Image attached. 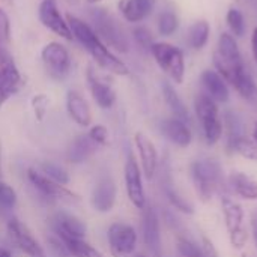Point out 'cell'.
<instances>
[{
  "mask_svg": "<svg viewBox=\"0 0 257 257\" xmlns=\"http://www.w3.org/2000/svg\"><path fill=\"white\" fill-rule=\"evenodd\" d=\"M214 66L226 83L230 84L244 99L256 101V81L245 68L236 38L229 32H223L218 36L217 48L214 51Z\"/></svg>",
  "mask_w": 257,
  "mask_h": 257,
  "instance_id": "obj_1",
  "label": "cell"
},
{
  "mask_svg": "<svg viewBox=\"0 0 257 257\" xmlns=\"http://www.w3.org/2000/svg\"><path fill=\"white\" fill-rule=\"evenodd\" d=\"M66 21L71 27L72 36L87 50V53L92 56V59L99 68H102L104 71L110 74L120 75V77L130 74V69L125 65V62L111 53V50L102 42V39L96 35V32L86 21L71 14L66 15Z\"/></svg>",
  "mask_w": 257,
  "mask_h": 257,
  "instance_id": "obj_2",
  "label": "cell"
},
{
  "mask_svg": "<svg viewBox=\"0 0 257 257\" xmlns=\"http://www.w3.org/2000/svg\"><path fill=\"white\" fill-rule=\"evenodd\" d=\"M190 170L199 199L202 202H209L224 184L223 166L214 158H200L191 164Z\"/></svg>",
  "mask_w": 257,
  "mask_h": 257,
  "instance_id": "obj_3",
  "label": "cell"
},
{
  "mask_svg": "<svg viewBox=\"0 0 257 257\" xmlns=\"http://www.w3.org/2000/svg\"><path fill=\"white\" fill-rule=\"evenodd\" d=\"M194 111L197 119L200 120L205 142L209 146L217 145L223 137V122L220 117L218 104L211 99L205 92H200L194 98Z\"/></svg>",
  "mask_w": 257,
  "mask_h": 257,
  "instance_id": "obj_4",
  "label": "cell"
},
{
  "mask_svg": "<svg viewBox=\"0 0 257 257\" xmlns=\"http://www.w3.org/2000/svg\"><path fill=\"white\" fill-rule=\"evenodd\" d=\"M90 20L93 23L92 29L108 48L120 53H126L130 50V44L122 27L119 26L116 18L110 15L105 9H93L90 12Z\"/></svg>",
  "mask_w": 257,
  "mask_h": 257,
  "instance_id": "obj_5",
  "label": "cell"
},
{
  "mask_svg": "<svg viewBox=\"0 0 257 257\" xmlns=\"http://www.w3.org/2000/svg\"><path fill=\"white\" fill-rule=\"evenodd\" d=\"M151 54L154 56L157 65L164 71V74L181 84L185 77V59L184 53L179 47L169 42H154L151 47Z\"/></svg>",
  "mask_w": 257,
  "mask_h": 257,
  "instance_id": "obj_6",
  "label": "cell"
},
{
  "mask_svg": "<svg viewBox=\"0 0 257 257\" xmlns=\"http://www.w3.org/2000/svg\"><path fill=\"white\" fill-rule=\"evenodd\" d=\"M41 59L47 74L54 80H63L71 71V54L59 42H48L41 51Z\"/></svg>",
  "mask_w": 257,
  "mask_h": 257,
  "instance_id": "obj_7",
  "label": "cell"
},
{
  "mask_svg": "<svg viewBox=\"0 0 257 257\" xmlns=\"http://www.w3.org/2000/svg\"><path fill=\"white\" fill-rule=\"evenodd\" d=\"M21 74L8 51L0 48V108L23 87Z\"/></svg>",
  "mask_w": 257,
  "mask_h": 257,
  "instance_id": "obj_8",
  "label": "cell"
},
{
  "mask_svg": "<svg viewBox=\"0 0 257 257\" xmlns=\"http://www.w3.org/2000/svg\"><path fill=\"white\" fill-rule=\"evenodd\" d=\"M123 176H125V188L130 202L137 208V209H145L146 208V194L143 188V173L142 169L134 158L133 154L128 155L125 169H123Z\"/></svg>",
  "mask_w": 257,
  "mask_h": 257,
  "instance_id": "obj_9",
  "label": "cell"
},
{
  "mask_svg": "<svg viewBox=\"0 0 257 257\" xmlns=\"http://www.w3.org/2000/svg\"><path fill=\"white\" fill-rule=\"evenodd\" d=\"M110 250L114 256H130L137 247V232L126 223H113L107 230Z\"/></svg>",
  "mask_w": 257,
  "mask_h": 257,
  "instance_id": "obj_10",
  "label": "cell"
},
{
  "mask_svg": "<svg viewBox=\"0 0 257 257\" xmlns=\"http://www.w3.org/2000/svg\"><path fill=\"white\" fill-rule=\"evenodd\" d=\"M27 178L30 181V184L45 197L53 199V200H62V202H69V203H75L80 202V197L69 191L66 188V185H60L54 181H51L50 178H47L44 173L35 170V169H29L27 170Z\"/></svg>",
  "mask_w": 257,
  "mask_h": 257,
  "instance_id": "obj_11",
  "label": "cell"
},
{
  "mask_svg": "<svg viewBox=\"0 0 257 257\" xmlns=\"http://www.w3.org/2000/svg\"><path fill=\"white\" fill-rule=\"evenodd\" d=\"M8 235L14 245L26 257H47L41 244L35 239L32 232L17 218H11L8 223Z\"/></svg>",
  "mask_w": 257,
  "mask_h": 257,
  "instance_id": "obj_12",
  "label": "cell"
},
{
  "mask_svg": "<svg viewBox=\"0 0 257 257\" xmlns=\"http://www.w3.org/2000/svg\"><path fill=\"white\" fill-rule=\"evenodd\" d=\"M38 17H39L41 24L45 29L51 30L54 35H57L66 41L74 39L71 27H69L66 18H63V15L60 14L59 8L56 5V0H42L39 5V9H38Z\"/></svg>",
  "mask_w": 257,
  "mask_h": 257,
  "instance_id": "obj_13",
  "label": "cell"
},
{
  "mask_svg": "<svg viewBox=\"0 0 257 257\" xmlns=\"http://www.w3.org/2000/svg\"><path fill=\"white\" fill-rule=\"evenodd\" d=\"M87 83L92 93L93 101L104 110L111 108L116 102V92L111 86V83L98 72L93 66H89L87 69Z\"/></svg>",
  "mask_w": 257,
  "mask_h": 257,
  "instance_id": "obj_14",
  "label": "cell"
},
{
  "mask_svg": "<svg viewBox=\"0 0 257 257\" xmlns=\"http://www.w3.org/2000/svg\"><path fill=\"white\" fill-rule=\"evenodd\" d=\"M143 241L154 257H163V244H161V227L157 211L152 206L143 209Z\"/></svg>",
  "mask_w": 257,
  "mask_h": 257,
  "instance_id": "obj_15",
  "label": "cell"
},
{
  "mask_svg": "<svg viewBox=\"0 0 257 257\" xmlns=\"http://www.w3.org/2000/svg\"><path fill=\"white\" fill-rule=\"evenodd\" d=\"M51 226L59 239H86V224L72 214L57 212L51 220Z\"/></svg>",
  "mask_w": 257,
  "mask_h": 257,
  "instance_id": "obj_16",
  "label": "cell"
},
{
  "mask_svg": "<svg viewBox=\"0 0 257 257\" xmlns=\"http://www.w3.org/2000/svg\"><path fill=\"white\" fill-rule=\"evenodd\" d=\"M117 188L111 176H101L92 191V206L96 212H110L116 203Z\"/></svg>",
  "mask_w": 257,
  "mask_h": 257,
  "instance_id": "obj_17",
  "label": "cell"
},
{
  "mask_svg": "<svg viewBox=\"0 0 257 257\" xmlns=\"http://www.w3.org/2000/svg\"><path fill=\"white\" fill-rule=\"evenodd\" d=\"M134 145L137 148L140 157V169L146 179H152L155 176L158 167V152L154 142L143 133H136Z\"/></svg>",
  "mask_w": 257,
  "mask_h": 257,
  "instance_id": "obj_18",
  "label": "cell"
},
{
  "mask_svg": "<svg viewBox=\"0 0 257 257\" xmlns=\"http://www.w3.org/2000/svg\"><path fill=\"white\" fill-rule=\"evenodd\" d=\"M161 134L175 146L178 148H188L193 142V133L190 128V123L176 119V117H167L160 125Z\"/></svg>",
  "mask_w": 257,
  "mask_h": 257,
  "instance_id": "obj_19",
  "label": "cell"
},
{
  "mask_svg": "<svg viewBox=\"0 0 257 257\" xmlns=\"http://www.w3.org/2000/svg\"><path fill=\"white\" fill-rule=\"evenodd\" d=\"M203 92L217 104H224L230 98L229 84L215 69H205L200 75Z\"/></svg>",
  "mask_w": 257,
  "mask_h": 257,
  "instance_id": "obj_20",
  "label": "cell"
},
{
  "mask_svg": "<svg viewBox=\"0 0 257 257\" xmlns=\"http://www.w3.org/2000/svg\"><path fill=\"white\" fill-rule=\"evenodd\" d=\"M66 111L69 117L80 126L86 128L92 123V110L84 96L77 90L66 93Z\"/></svg>",
  "mask_w": 257,
  "mask_h": 257,
  "instance_id": "obj_21",
  "label": "cell"
},
{
  "mask_svg": "<svg viewBox=\"0 0 257 257\" xmlns=\"http://www.w3.org/2000/svg\"><path fill=\"white\" fill-rule=\"evenodd\" d=\"M157 0H120L119 11L130 23H140L155 9Z\"/></svg>",
  "mask_w": 257,
  "mask_h": 257,
  "instance_id": "obj_22",
  "label": "cell"
},
{
  "mask_svg": "<svg viewBox=\"0 0 257 257\" xmlns=\"http://www.w3.org/2000/svg\"><path fill=\"white\" fill-rule=\"evenodd\" d=\"M229 184L233 193L241 199L248 202L257 200V181L250 178L248 175L242 172H232L229 176Z\"/></svg>",
  "mask_w": 257,
  "mask_h": 257,
  "instance_id": "obj_23",
  "label": "cell"
},
{
  "mask_svg": "<svg viewBox=\"0 0 257 257\" xmlns=\"http://www.w3.org/2000/svg\"><path fill=\"white\" fill-rule=\"evenodd\" d=\"M221 211L229 235L244 227V209L238 202L227 196L221 197Z\"/></svg>",
  "mask_w": 257,
  "mask_h": 257,
  "instance_id": "obj_24",
  "label": "cell"
},
{
  "mask_svg": "<svg viewBox=\"0 0 257 257\" xmlns=\"http://www.w3.org/2000/svg\"><path fill=\"white\" fill-rule=\"evenodd\" d=\"M161 90H163V98L169 107V110L172 111L173 117L181 119L187 123H190V113L187 105L184 104L182 98L179 96V93L176 92V89L173 87L172 83L169 81H163L161 84Z\"/></svg>",
  "mask_w": 257,
  "mask_h": 257,
  "instance_id": "obj_25",
  "label": "cell"
},
{
  "mask_svg": "<svg viewBox=\"0 0 257 257\" xmlns=\"http://www.w3.org/2000/svg\"><path fill=\"white\" fill-rule=\"evenodd\" d=\"M98 149V145L86 134L78 136L68 149V160L74 164H81L87 161Z\"/></svg>",
  "mask_w": 257,
  "mask_h": 257,
  "instance_id": "obj_26",
  "label": "cell"
},
{
  "mask_svg": "<svg viewBox=\"0 0 257 257\" xmlns=\"http://www.w3.org/2000/svg\"><path fill=\"white\" fill-rule=\"evenodd\" d=\"M211 35V26L206 20H199L196 23L191 24V27L188 29L187 33V41L190 44V47L196 51H200L205 48V45L208 44Z\"/></svg>",
  "mask_w": 257,
  "mask_h": 257,
  "instance_id": "obj_27",
  "label": "cell"
},
{
  "mask_svg": "<svg viewBox=\"0 0 257 257\" xmlns=\"http://www.w3.org/2000/svg\"><path fill=\"white\" fill-rule=\"evenodd\" d=\"M59 239V238H57ZM68 256L71 257H104V254L96 250L93 245H90L86 239H59Z\"/></svg>",
  "mask_w": 257,
  "mask_h": 257,
  "instance_id": "obj_28",
  "label": "cell"
},
{
  "mask_svg": "<svg viewBox=\"0 0 257 257\" xmlns=\"http://www.w3.org/2000/svg\"><path fill=\"white\" fill-rule=\"evenodd\" d=\"M229 148L247 160L257 161V145L253 139H248L245 136H239L229 145Z\"/></svg>",
  "mask_w": 257,
  "mask_h": 257,
  "instance_id": "obj_29",
  "label": "cell"
},
{
  "mask_svg": "<svg viewBox=\"0 0 257 257\" xmlns=\"http://www.w3.org/2000/svg\"><path fill=\"white\" fill-rule=\"evenodd\" d=\"M226 23L230 30V35H233L235 38H242L245 35V20L238 8H229L226 14Z\"/></svg>",
  "mask_w": 257,
  "mask_h": 257,
  "instance_id": "obj_30",
  "label": "cell"
},
{
  "mask_svg": "<svg viewBox=\"0 0 257 257\" xmlns=\"http://www.w3.org/2000/svg\"><path fill=\"white\" fill-rule=\"evenodd\" d=\"M157 26H158V32L163 36H170L173 35L178 27H179V18L173 11H163L158 15L157 20Z\"/></svg>",
  "mask_w": 257,
  "mask_h": 257,
  "instance_id": "obj_31",
  "label": "cell"
},
{
  "mask_svg": "<svg viewBox=\"0 0 257 257\" xmlns=\"http://www.w3.org/2000/svg\"><path fill=\"white\" fill-rule=\"evenodd\" d=\"M41 173H44L47 178L51 181L60 184V185H68L69 184V173L59 164L56 163H42L41 164Z\"/></svg>",
  "mask_w": 257,
  "mask_h": 257,
  "instance_id": "obj_32",
  "label": "cell"
},
{
  "mask_svg": "<svg viewBox=\"0 0 257 257\" xmlns=\"http://www.w3.org/2000/svg\"><path fill=\"white\" fill-rule=\"evenodd\" d=\"M166 196H167L170 205H172L175 209L181 211L182 214H188V215L194 214V206H193L188 200H185L176 190L167 187V188H166Z\"/></svg>",
  "mask_w": 257,
  "mask_h": 257,
  "instance_id": "obj_33",
  "label": "cell"
},
{
  "mask_svg": "<svg viewBox=\"0 0 257 257\" xmlns=\"http://www.w3.org/2000/svg\"><path fill=\"white\" fill-rule=\"evenodd\" d=\"M176 247H178V251H179L181 257H205L200 244H197V242H194L185 236L178 238Z\"/></svg>",
  "mask_w": 257,
  "mask_h": 257,
  "instance_id": "obj_34",
  "label": "cell"
},
{
  "mask_svg": "<svg viewBox=\"0 0 257 257\" xmlns=\"http://www.w3.org/2000/svg\"><path fill=\"white\" fill-rule=\"evenodd\" d=\"M17 193L6 182L0 181V208L5 211H11L17 206Z\"/></svg>",
  "mask_w": 257,
  "mask_h": 257,
  "instance_id": "obj_35",
  "label": "cell"
},
{
  "mask_svg": "<svg viewBox=\"0 0 257 257\" xmlns=\"http://www.w3.org/2000/svg\"><path fill=\"white\" fill-rule=\"evenodd\" d=\"M133 36H134V41L139 44V47L151 51V47L154 45V39H152V33L146 27H136L133 30Z\"/></svg>",
  "mask_w": 257,
  "mask_h": 257,
  "instance_id": "obj_36",
  "label": "cell"
},
{
  "mask_svg": "<svg viewBox=\"0 0 257 257\" xmlns=\"http://www.w3.org/2000/svg\"><path fill=\"white\" fill-rule=\"evenodd\" d=\"M48 104H50V99L44 93H39L32 98V107H33V111H35V116L38 120L44 119V116L48 110Z\"/></svg>",
  "mask_w": 257,
  "mask_h": 257,
  "instance_id": "obj_37",
  "label": "cell"
},
{
  "mask_svg": "<svg viewBox=\"0 0 257 257\" xmlns=\"http://www.w3.org/2000/svg\"><path fill=\"white\" fill-rule=\"evenodd\" d=\"M87 136L98 145V146H105L108 142V130L104 125H93Z\"/></svg>",
  "mask_w": 257,
  "mask_h": 257,
  "instance_id": "obj_38",
  "label": "cell"
},
{
  "mask_svg": "<svg viewBox=\"0 0 257 257\" xmlns=\"http://www.w3.org/2000/svg\"><path fill=\"white\" fill-rule=\"evenodd\" d=\"M229 241H230V245L236 250H242L245 245H247V241H248V230L247 227L244 226L242 229L233 232L229 235Z\"/></svg>",
  "mask_w": 257,
  "mask_h": 257,
  "instance_id": "obj_39",
  "label": "cell"
},
{
  "mask_svg": "<svg viewBox=\"0 0 257 257\" xmlns=\"http://www.w3.org/2000/svg\"><path fill=\"white\" fill-rule=\"evenodd\" d=\"M11 38V21L8 14L0 8V45L8 42Z\"/></svg>",
  "mask_w": 257,
  "mask_h": 257,
  "instance_id": "obj_40",
  "label": "cell"
},
{
  "mask_svg": "<svg viewBox=\"0 0 257 257\" xmlns=\"http://www.w3.org/2000/svg\"><path fill=\"white\" fill-rule=\"evenodd\" d=\"M200 247H202V251H203V256L205 257H218V251L217 248L214 247L212 241H209L208 238H202V241L199 242Z\"/></svg>",
  "mask_w": 257,
  "mask_h": 257,
  "instance_id": "obj_41",
  "label": "cell"
},
{
  "mask_svg": "<svg viewBox=\"0 0 257 257\" xmlns=\"http://www.w3.org/2000/svg\"><path fill=\"white\" fill-rule=\"evenodd\" d=\"M251 51H253V57L257 65V27H254L253 35H251Z\"/></svg>",
  "mask_w": 257,
  "mask_h": 257,
  "instance_id": "obj_42",
  "label": "cell"
},
{
  "mask_svg": "<svg viewBox=\"0 0 257 257\" xmlns=\"http://www.w3.org/2000/svg\"><path fill=\"white\" fill-rule=\"evenodd\" d=\"M251 233H253V239H254V244L257 247V217H254L251 221Z\"/></svg>",
  "mask_w": 257,
  "mask_h": 257,
  "instance_id": "obj_43",
  "label": "cell"
},
{
  "mask_svg": "<svg viewBox=\"0 0 257 257\" xmlns=\"http://www.w3.org/2000/svg\"><path fill=\"white\" fill-rule=\"evenodd\" d=\"M0 257H12L11 251L5 247H0Z\"/></svg>",
  "mask_w": 257,
  "mask_h": 257,
  "instance_id": "obj_44",
  "label": "cell"
},
{
  "mask_svg": "<svg viewBox=\"0 0 257 257\" xmlns=\"http://www.w3.org/2000/svg\"><path fill=\"white\" fill-rule=\"evenodd\" d=\"M253 140H254V143L257 145V122L254 123V128H253Z\"/></svg>",
  "mask_w": 257,
  "mask_h": 257,
  "instance_id": "obj_45",
  "label": "cell"
},
{
  "mask_svg": "<svg viewBox=\"0 0 257 257\" xmlns=\"http://www.w3.org/2000/svg\"><path fill=\"white\" fill-rule=\"evenodd\" d=\"M86 2H87L89 5H96V3H99L101 0H86Z\"/></svg>",
  "mask_w": 257,
  "mask_h": 257,
  "instance_id": "obj_46",
  "label": "cell"
},
{
  "mask_svg": "<svg viewBox=\"0 0 257 257\" xmlns=\"http://www.w3.org/2000/svg\"><path fill=\"white\" fill-rule=\"evenodd\" d=\"M66 2H68V3H71V5H77L80 0H66Z\"/></svg>",
  "mask_w": 257,
  "mask_h": 257,
  "instance_id": "obj_47",
  "label": "cell"
},
{
  "mask_svg": "<svg viewBox=\"0 0 257 257\" xmlns=\"http://www.w3.org/2000/svg\"><path fill=\"white\" fill-rule=\"evenodd\" d=\"M3 3H6V5H11L12 3V0H2Z\"/></svg>",
  "mask_w": 257,
  "mask_h": 257,
  "instance_id": "obj_48",
  "label": "cell"
},
{
  "mask_svg": "<svg viewBox=\"0 0 257 257\" xmlns=\"http://www.w3.org/2000/svg\"><path fill=\"white\" fill-rule=\"evenodd\" d=\"M0 169H2V149H0Z\"/></svg>",
  "mask_w": 257,
  "mask_h": 257,
  "instance_id": "obj_49",
  "label": "cell"
},
{
  "mask_svg": "<svg viewBox=\"0 0 257 257\" xmlns=\"http://www.w3.org/2000/svg\"><path fill=\"white\" fill-rule=\"evenodd\" d=\"M136 257H148L146 254H136Z\"/></svg>",
  "mask_w": 257,
  "mask_h": 257,
  "instance_id": "obj_50",
  "label": "cell"
}]
</instances>
